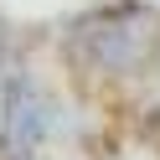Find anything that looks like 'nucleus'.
Returning a JSON list of instances; mask_svg holds the SVG:
<instances>
[{"instance_id":"nucleus-1","label":"nucleus","mask_w":160,"mask_h":160,"mask_svg":"<svg viewBox=\"0 0 160 160\" xmlns=\"http://www.w3.org/2000/svg\"><path fill=\"white\" fill-rule=\"evenodd\" d=\"M52 134V103H47L36 72L11 42L0 47V155L5 160H36Z\"/></svg>"},{"instance_id":"nucleus-2","label":"nucleus","mask_w":160,"mask_h":160,"mask_svg":"<svg viewBox=\"0 0 160 160\" xmlns=\"http://www.w3.org/2000/svg\"><path fill=\"white\" fill-rule=\"evenodd\" d=\"M150 52H155V42H150V31H145V11L103 16V21H93L83 31V57L98 67V72H114V78L145 67Z\"/></svg>"}]
</instances>
